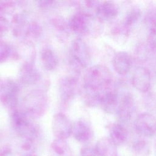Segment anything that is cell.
<instances>
[{
  "instance_id": "6da1fadb",
  "label": "cell",
  "mask_w": 156,
  "mask_h": 156,
  "mask_svg": "<svg viewBox=\"0 0 156 156\" xmlns=\"http://www.w3.org/2000/svg\"><path fill=\"white\" fill-rule=\"evenodd\" d=\"M112 83V73L107 67L101 65L90 67L84 76L86 93L100 94L111 88Z\"/></svg>"
},
{
  "instance_id": "7a4b0ae2",
  "label": "cell",
  "mask_w": 156,
  "mask_h": 156,
  "mask_svg": "<svg viewBox=\"0 0 156 156\" xmlns=\"http://www.w3.org/2000/svg\"><path fill=\"white\" fill-rule=\"evenodd\" d=\"M70 27L79 34L96 37L102 32V22L92 14L82 12L72 18Z\"/></svg>"
},
{
  "instance_id": "3957f363",
  "label": "cell",
  "mask_w": 156,
  "mask_h": 156,
  "mask_svg": "<svg viewBox=\"0 0 156 156\" xmlns=\"http://www.w3.org/2000/svg\"><path fill=\"white\" fill-rule=\"evenodd\" d=\"M27 115L22 112H15L12 115V124L18 133L26 141H32L38 135V128Z\"/></svg>"
},
{
  "instance_id": "277c9868",
  "label": "cell",
  "mask_w": 156,
  "mask_h": 156,
  "mask_svg": "<svg viewBox=\"0 0 156 156\" xmlns=\"http://www.w3.org/2000/svg\"><path fill=\"white\" fill-rule=\"evenodd\" d=\"M46 102V98L41 91H32L25 98L24 112L30 117L39 116L44 112Z\"/></svg>"
},
{
  "instance_id": "5b68a950",
  "label": "cell",
  "mask_w": 156,
  "mask_h": 156,
  "mask_svg": "<svg viewBox=\"0 0 156 156\" xmlns=\"http://www.w3.org/2000/svg\"><path fill=\"white\" fill-rule=\"evenodd\" d=\"M133 126L136 132L145 137H151L156 133V118L151 113L144 112L135 118Z\"/></svg>"
},
{
  "instance_id": "8992f818",
  "label": "cell",
  "mask_w": 156,
  "mask_h": 156,
  "mask_svg": "<svg viewBox=\"0 0 156 156\" xmlns=\"http://www.w3.org/2000/svg\"><path fill=\"white\" fill-rule=\"evenodd\" d=\"M136 112L135 99L132 93L126 92L121 94L116 113L122 122H128L133 117Z\"/></svg>"
},
{
  "instance_id": "52a82bcc",
  "label": "cell",
  "mask_w": 156,
  "mask_h": 156,
  "mask_svg": "<svg viewBox=\"0 0 156 156\" xmlns=\"http://www.w3.org/2000/svg\"><path fill=\"white\" fill-rule=\"evenodd\" d=\"M132 84L140 92L147 93L151 86V74L149 69L143 66H138L132 75Z\"/></svg>"
},
{
  "instance_id": "ba28073f",
  "label": "cell",
  "mask_w": 156,
  "mask_h": 156,
  "mask_svg": "<svg viewBox=\"0 0 156 156\" xmlns=\"http://www.w3.org/2000/svg\"><path fill=\"white\" fill-rule=\"evenodd\" d=\"M18 88L17 85L9 80L0 82V100L9 108H13L17 102Z\"/></svg>"
},
{
  "instance_id": "9c48e42d",
  "label": "cell",
  "mask_w": 156,
  "mask_h": 156,
  "mask_svg": "<svg viewBox=\"0 0 156 156\" xmlns=\"http://www.w3.org/2000/svg\"><path fill=\"white\" fill-rule=\"evenodd\" d=\"M53 133L57 139L66 140L72 134L73 126L69 119L63 114L54 116L52 124Z\"/></svg>"
},
{
  "instance_id": "30bf717a",
  "label": "cell",
  "mask_w": 156,
  "mask_h": 156,
  "mask_svg": "<svg viewBox=\"0 0 156 156\" xmlns=\"http://www.w3.org/2000/svg\"><path fill=\"white\" fill-rule=\"evenodd\" d=\"M131 55L126 51L117 52L113 56L112 65L115 71L120 76L127 74L132 65Z\"/></svg>"
},
{
  "instance_id": "8fae6325",
  "label": "cell",
  "mask_w": 156,
  "mask_h": 156,
  "mask_svg": "<svg viewBox=\"0 0 156 156\" xmlns=\"http://www.w3.org/2000/svg\"><path fill=\"white\" fill-rule=\"evenodd\" d=\"M119 97L116 90L110 88L101 93L99 106L107 113H116Z\"/></svg>"
},
{
  "instance_id": "7c38bea8",
  "label": "cell",
  "mask_w": 156,
  "mask_h": 156,
  "mask_svg": "<svg viewBox=\"0 0 156 156\" xmlns=\"http://www.w3.org/2000/svg\"><path fill=\"white\" fill-rule=\"evenodd\" d=\"M119 11L118 4L112 1L99 2L96 10V16L102 22L115 19Z\"/></svg>"
},
{
  "instance_id": "4fadbf2b",
  "label": "cell",
  "mask_w": 156,
  "mask_h": 156,
  "mask_svg": "<svg viewBox=\"0 0 156 156\" xmlns=\"http://www.w3.org/2000/svg\"><path fill=\"white\" fill-rule=\"evenodd\" d=\"M72 133L74 138L82 143L88 142L93 136L91 128L83 121H79L73 126Z\"/></svg>"
},
{
  "instance_id": "5bb4252c",
  "label": "cell",
  "mask_w": 156,
  "mask_h": 156,
  "mask_svg": "<svg viewBox=\"0 0 156 156\" xmlns=\"http://www.w3.org/2000/svg\"><path fill=\"white\" fill-rule=\"evenodd\" d=\"M72 55L74 61H76L80 66L85 67L88 64L90 57L88 50L85 44L81 40H76L73 43Z\"/></svg>"
},
{
  "instance_id": "9a60e30c",
  "label": "cell",
  "mask_w": 156,
  "mask_h": 156,
  "mask_svg": "<svg viewBox=\"0 0 156 156\" xmlns=\"http://www.w3.org/2000/svg\"><path fill=\"white\" fill-rule=\"evenodd\" d=\"M127 138V132L121 123H113L109 127V139L116 146L124 144Z\"/></svg>"
},
{
  "instance_id": "2e32d148",
  "label": "cell",
  "mask_w": 156,
  "mask_h": 156,
  "mask_svg": "<svg viewBox=\"0 0 156 156\" xmlns=\"http://www.w3.org/2000/svg\"><path fill=\"white\" fill-rule=\"evenodd\" d=\"M94 146L100 156H116V146L109 138L99 139Z\"/></svg>"
},
{
  "instance_id": "e0dca14e",
  "label": "cell",
  "mask_w": 156,
  "mask_h": 156,
  "mask_svg": "<svg viewBox=\"0 0 156 156\" xmlns=\"http://www.w3.org/2000/svg\"><path fill=\"white\" fill-rule=\"evenodd\" d=\"M51 156H73L70 147L65 140L55 139L51 144Z\"/></svg>"
},
{
  "instance_id": "ac0fdd59",
  "label": "cell",
  "mask_w": 156,
  "mask_h": 156,
  "mask_svg": "<svg viewBox=\"0 0 156 156\" xmlns=\"http://www.w3.org/2000/svg\"><path fill=\"white\" fill-rule=\"evenodd\" d=\"M140 16L141 11L138 8H132L129 11L124 19L122 26H120L122 32L125 34H127L130 27L137 22Z\"/></svg>"
},
{
  "instance_id": "d6986e66",
  "label": "cell",
  "mask_w": 156,
  "mask_h": 156,
  "mask_svg": "<svg viewBox=\"0 0 156 156\" xmlns=\"http://www.w3.org/2000/svg\"><path fill=\"white\" fill-rule=\"evenodd\" d=\"M39 73L34 67L29 65L24 66L22 69L21 79L26 84H34L38 81Z\"/></svg>"
},
{
  "instance_id": "ffe728a7",
  "label": "cell",
  "mask_w": 156,
  "mask_h": 156,
  "mask_svg": "<svg viewBox=\"0 0 156 156\" xmlns=\"http://www.w3.org/2000/svg\"><path fill=\"white\" fill-rule=\"evenodd\" d=\"M41 61L46 69L52 70L57 65V58L55 54L49 49H46L42 52Z\"/></svg>"
},
{
  "instance_id": "44dd1931",
  "label": "cell",
  "mask_w": 156,
  "mask_h": 156,
  "mask_svg": "<svg viewBox=\"0 0 156 156\" xmlns=\"http://www.w3.org/2000/svg\"><path fill=\"white\" fill-rule=\"evenodd\" d=\"M144 21L150 31V34L156 35V8H151L147 11Z\"/></svg>"
},
{
  "instance_id": "7402d4cb",
  "label": "cell",
  "mask_w": 156,
  "mask_h": 156,
  "mask_svg": "<svg viewBox=\"0 0 156 156\" xmlns=\"http://www.w3.org/2000/svg\"><path fill=\"white\" fill-rule=\"evenodd\" d=\"M133 152L136 156H147L150 152L149 144L144 140H138L132 146Z\"/></svg>"
},
{
  "instance_id": "603a6c76",
  "label": "cell",
  "mask_w": 156,
  "mask_h": 156,
  "mask_svg": "<svg viewBox=\"0 0 156 156\" xmlns=\"http://www.w3.org/2000/svg\"><path fill=\"white\" fill-rule=\"evenodd\" d=\"M80 156H100L98 153L95 146H85L81 148Z\"/></svg>"
},
{
  "instance_id": "cb8c5ba5",
  "label": "cell",
  "mask_w": 156,
  "mask_h": 156,
  "mask_svg": "<svg viewBox=\"0 0 156 156\" xmlns=\"http://www.w3.org/2000/svg\"><path fill=\"white\" fill-rule=\"evenodd\" d=\"M146 100V106L151 110L156 109V93L150 94Z\"/></svg>"
},
{
  "instance_id": "d4e9b609",
  "label": "cell",
  "mask_w": 156,
  "mask_h": 156,
  "mask_svg": "<svg viewBox=\"0 0 156 156\" xmlns=\"http://www.w3.org/2000/svg\"><path fill=\"white\" fill-rule=\"evenodd\" d=\"M10 49L5 44L0 43V62L5 60L9 55Z\"/></svg>"
},
{
  "instance_id": "484cf974",
  "label": "cell",
  "mask_w": 156,
  "mask_h": 156,
  "mask_svg": "<svg viewBox=\"0 0 156 156\" xmlns=\"http://www.w3.org/2000/svg\"><path fill=\"white\" fill-rule=\"evenodd\" d=\"M0 156H15L12 149L8 144H5L0 147Z\"/></svg>"
},
{
  "instance_id": "4316f807",
  "label": "cell",
  "mask_w": 156,
  "mask_h": 156,
  "mask_svg": "<svg viewBox=\"0 0 156 156\" xmlns=\"http://www.w3.org/2000/svg\"><path fill=\"white\" fill-rule=\"evenodd\" d=\"M7 27V22L3 18H0V35L3 33Z\"/></svg>"
},
{
  "instance_id": "83f0119b",
  "label": "cell",
  "mask_w": 156,
  "mask_h": 156,
  "mask_svg": "<svg viewBox=\"0 0 156 156\" xmlns=\"http://www.w3.org/2000/svg\"><path fill=\"white\" fill-rule=\"evenodd\" d=\"M24 156H37V155L34 153H32V154H27V155H24Z\"/></svg>"
},
{
  "instance_id": "f1b7e54d",
  "label": "cell",
  "mask_w": 156,
  "mask_h": 156,
  "mask_svg": "<svg viewBox=\"0 0 156 156\" xmlns=\"http://www.w3.org/2000/svg\"><path fill=\"white\" fill-rule=\"evenodd\" d=\"M155 155H156V144H155Z\"/></svg>"
}]
</instances>
